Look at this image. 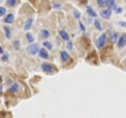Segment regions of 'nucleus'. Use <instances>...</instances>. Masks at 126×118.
I'll list each match as a JSON object with an SVG mask.
<instances>
[{
	"instance_id": "nucleus-1",
	"label": "nucleus",
	"mask_w": 126,
	"mask_h": 118,
	"mask_svg": "<svg viewBox=\"0 0 126 118\" xmlns=\"http://www.w3.org/2000/svg\"><path fill=\"white\" fill-rule=\"evenodd\" d=\"M41 69L45 72V73H49V75L50 73H54V72H56V67L52 65V64H49V63H44L41 65Z\"/></svg>"
},
{
	"instance_id": "nucleus-2",
	"label": "nucleus",
	"mask_w": 126,
	"mask_h": 118,
	"mask_svg": "<svg viewBox=\"0 0 126 118\" xmlns=\"http://www.w3.org/2000/svg\"><path fill=\"white\" fill-rule=\"evenodd\" d=\"M106 41H107V34L99 35L98 39H96V48H98V49H103L104 45H106Z\"/></svg>"
},
{
	"instance_id": "nucleus-3",
	"label": "nucleus",
	"mask_w": 126,
	"mask_h": 118,
	"mask_svg": "<svg viewBox=\"0 0 126 118\" xmlns=\"http://www.w3.org/2000/svg\"><path fill=\"white\" fill-rule=\"evenodd\" d=\"M39 49L41 48L38 46L37 44H34V42H31L30 45H29V48H27V52H29V54H38V52H39Z\"/></svg>"
},
{
	"instance_id": "nucleus-4",
	"label": "nucleus",
	"mask_w": 126,
	"mask_h": 118,
	"mask_svg": "<svg viewBox=\"0 0 126 118\" xmlns=\"http://www.w3.org/2000/svg\"><path fill=\"white\" fill-rule=\"evenodd\" d=\"M117 42H118V49H122V48L126 45V34H123V35L118 37Z\"/></svg>"
},
{
	"instance_id": "nucleus-5",
	"label": "nucleus",
	"mask_w": 126,
	"mask_h": 118,
	"mask_svg": "<svg viewBox=\"0 0 126 118\" xmlns=\"http://www.w3.org/2000/svg\"><path fill=\"white\" fill-rule=\"evenodd\" d=\"M38 56L42 58V60H47V58H49V53H47V49H46V48H42V49H39Z\"/></svg>"
},
{
	"instance_id": "nucleus-6",
	"label": "nucleus",
	"mask_w": 126,
	"mask_h": 118,
	"mask_svg": "<svg viewBox=\"0 0 126 118\" xmlns=\"http://www.w3.org/2000/svg\"><path fill=\"white\" fill-rule=\"evenodd\" d=\"M111 12H112L111 8L102 10V11H100V17L103 18V19H110V17H111Z\"/></svg>"
},
{
	"instance_id": "nucleus-7",
	"label": "nucleus",
	"mask_w": 126,
	"mask_h": 118,
	"mask_svg": "<svg viewBox=\"0 0 126 118\" xmlns=\"http://www.w3.org/2000/svg\"><path fill=\"white\" fill-rule=\"evenodd\" d=\"M19 90H20V84H19V83H14V84L8 88L10 94H15V92H18Z\"/></svg>"
},
{
	"instance_id": "nucleus-8",
	"label": "nucleus",
	"mask_w": 126,
	"mask_h": 118,
	"mask_svg": "<svg viewBox=\"0 0 126 118\" xmlns=\"http://www.w3.org/2000/svg\"><path fill=\"white\" fill-rule=\"evenodd\" d=\"M60 56H61V61H63V63H68L69 61V54H68V52H66V50H61V53H60Z\"/></svg>"
},
{
	"instance_id": "nucleus-9",
	"label": "nucleus",
	"mask_w": 126,
	"mask_h": 118,
	"mask_svg": "<svg viewBox=\"0 0 126 118\" xmlns=\"http://www.w3.org/2000/svg\"><path fill=\"white\" fill-rule=\"evenodd\" d=\"M33 22H34V19H33V18H27V20H26V22H25V26H23V29H25V30L26 31H27V30H30V29H31V26H33Z\"/></svg>"
},
{
	"instance_id": "nucleus-10",
	"label": "nucleus",
	"mask_w": 126,
	"mask_h": 118,
	"mask_svg": "<svg viewBox=\"0 0 126 118\" xmlns=\"http://www.w3.org/2000/svg\"><path fill=\"white\" fill-rule=\"evenodd\" d=\"M39 37H41L42 39H47L50 37V31L47 30V29H42L41 33H39Z\"/></svg>"
},
{
	"instance_id": "nucleus-11",
	"label": "nucleus",
	"mask_w": 126,
	"mask_h": 118,
	"mask_svg": "<svg viewBox=\"0 0 126 118\" xmlns=\"http://www.w3.org/2000/svg\"><path fill=\"white\" fill-rule=\"evenodd\" d=\"M14 19H15V15L14 14H7L6 17H4V23H12L14 22Z\"/></svg>"
},
{
	"instance_id": "nucleus-12",
	"label": "nucleus",
	"mask_w": 126,
	"mask_h": 118,
	"mask_svg": "<svg viewBox=\"0 0 126 118\" xmlns=\"http://www.w3.org/2000/svg\"><path fill=\"white\" fill-rule=\"evenodd\" d=\"M85 11H87V14L90 15L91 18H96V12H95V10H94L91 6H87V7H85Z\"/></svg>"
},
{
	"instance_id": "nucleus-13",
	"label": "nucleus",
	"mask_w": 126,
	"mask_h": 118,
	"mask_svg": "<svg viewBox=\"0 0 126 118\" xmlns=\"http://www.w3.org/2000/svg\"><path fill=\"white\" fill-rule=\"evenodd\" d=\"M58 33H60V37L64 39V41H68V39H69V34L66 33V31L64 30V29H61V30L58 31Z\"/></svg>"
},
{
	"instance_id": "nucleus-14",
	"label": "nucleus",
	"mask_w": 126,
	"mask_h": 118,
	"mask_svg": "<svg viewBox=\"0 0 126 118\" xmlns=\"http://www.w3.org/2000/svg\"><path fill=\"white\" fill-rule=\"evenodd\" d=\"M3 30H4V33H6V38L7 39L11 38V29H10L8 26H3Z\"/></svg>"
},
{
	"instance_id": "nucleus-15",
	"label": "nucleus",
	"mask_w": 126,
	"mask_h": 118,
	"mask_svg": "<svg viewBox=\"0 0 126 118\" xmlns=\"http://www.w3.org/2000/svg\"><path fill=\"white\" fill-rule=\"evenodd\" d=\"M118 37H119V35H118L117 31H112V33H111V37H110V41H111V42H117Z\"/></svg>"
},
{
	"instance_id": "nucleus-16",
	"label": "nucleus",
	"mask_w": 126,
	"mask_h": 118,
	"mask_svg": "<svg viewBox=\"0 0 126 118\" xmlns=\"http://www.w3.org/2000/svg\"><path fill=\"white\" fill-rule=\"evenodd\" d=\"M112 11H114L115 12V14H121V12H122L123 11V10H122V7H119V6H117V4H114V7H112Z\"/></svg>"
},
{
	"instance_id": "nucleus-17",
	"label": "nucleus",
	"mask_w": 126,
	"mask_h": 118,
	"mask_svg": "<svg viewBox=\"0 0 126 118\" xmlns=\"http://www.w3.org/2000/svg\"><path fill=\"white\" fill-rule=\"evenodd\" d=\"M94 25H95V27H96V30H103V26H102V23L99 22L98 19H95V22H94Z\"/></svg>"
},
{
	"instance_id": "nucleus-18",
	"label": "nucleus",
	"mask_w": 126,
	"mask_h": 118,
	"mask_svg": "<svg viewBox=\"0 0 126 118\" xmlns=\"http://www.w3.org/2000/svg\"><path fill=\"white\" fill-rule=\"evenodd\" d=\"M44 48H46V49L49 50V49H52V48H53V45L50 44V42L47 41V39H44Z\"/></svg>"
},
{
	"instance_id": "nucleus-19",
	"label": "nucleus",
	"mask_w": 126,
	"mask_h": 118,
	"mask_svg": "<svg viewBox=\"0 0 126 118\" xmlns=\"http://www.w3.org/2000/svg\"><path fill=\"white\" fill-rule=\"evenodd\" d=\"M12 46H14L15 50H19V49H20V41H19V39H16V41L12 44Z\"/></svg>"
},
{
	"instance_id": "nucleus-20",
	"label": "nucleus",
	"mask_w": 126,
	"mask_h": 118,
	"mask_svg": "<svg viewBox=\"0 0 126 118\" xmlns=\"http://www.w3.org/2000/svg\"><path fill=\"white\" fill-rule=\"evenodd\" d=\"M115 4V0H106V6L109 7V8H112Z\"/></svg>"
},
{
	"instance_id": "nucleus-21",
	"label": "nucleus",
	"mask_w": 126,
	"mask_h": 118,
	"mask_svg": "<svg viewBox=\"0 0 126 118\" xmlns=\"http://www.w3.org/2000/svg\"><path fill=\"white\" fill-rule=\"evenodd\" d=\"M18 3V0H7V4H8V7H15Z\"/></svg>"
},
{
	"instance_id": "nucleus-22",
	"label": "nucleus",
	"mask_w": 126,
	"mask_h": 118,
	"mask_svg": "<svg viewBox=\"0 0 126 118\" xmlns=\"http://www.w3.org/2000/svg\"><path fill=\"white\" fill-rule=\"evenodd\" d=\"M26 37H27V41L30 42V44H31V42H34V35H33V34L27 33V34H26Z\"/></svg>"
},
{
	"instance_id": "nucleus-23",
	"label": "nucleus",
	"mask_w": 126,
	"mask_h": 118,
	"mask_svg": "<svg viewBox=\"0 0 126 118\" xmlns=\"http://www.w3.org/2000/svg\"><path fill=\"white\" fill-rule=\"evenodd\" d=\"M96 1H98V6L99 7H102V8L106 7V0H96Z\"/></svg>"
},
{
	"instance_id": "nucleus-24",
	"label": "nucleus",
	"mask_w": 126,
	"mask_h": 118,
	"mask_svg": "<svg viewBox=\"0 0 126 118\" xmlns=\"http://www.w3.org/2000/svg\"><path fill=\"white\" fill-rule=\"evenodd\" d=\"M66 48H68L69 50H72V49H73V44H72V41H69V39L66 41Z\"/></svg>"
},
{
	"instance_id": "nucleus-25",
	"label": "nucleus",
	"mask_w": 126,
	"mask_h": 118,
	"mask_svg": "<svg viewBox=\"0 0 126 118\" xmlns=\"http://www.w3.org/2000/svg\"><path fill=\"white\" fill-rule=\"evenodd\" d=\"M6 7H0V17H4L6 15Z\"/></svg>"
},
{
	"instance_id": "nucleus-26",
	"label": "nucleus",
	"mask_w": 126,
	"mask_h": 118,
	"mask_svg": "<svg viewBox=\"0 0 126 118\" xmlns=\"http://www.w3.org/2000/svg\"><path fill=\"white\" fill-rule=\"evenodd\" d=\"M1 60H3V61H7V60H8V54H7V53H1Z\"/></svg>"
},
{
	"instance_id": "nucleus-27",
	"label": "nucleus",
	"mask_w": 126,
	"mask_h": 118,
	"mask_svg": "<svg viewBox=\"0 0 126 118\" xmlns=\"http://www.w3.org/2000/svg\"><path fill=\"white\" fill-rule=\"evenodd\" d=\"M118 26H121V27H126V22L125 20H119V22H117Z\"/></svg>"
},
{
	"instance_id": "nucleus-28",
	"label": "nucleus",
	"mask_w": 126,
	"mask_h": 118,
	"mask_svg": "<svg viewBox=\"0 0 126 118\" xmlns=\"http://www.w3.org/2000/svg\"><path fill=\"white\" fill-rule=\"evenodd\" d=\"M73 15H75V18H76V19H80V12L77 11V10H73Z\"/></svg>"
},
{
	"instance_id": "nucleus-29",
	"label": "nucleus",
	"mask_w": 126,
	"mask_h": 118,
	"mask_svg": "<svg viewBox=\"0 0 126 118\" xmlns=\"http://www.w3.org/2000/svg\"><path fill=\"white\" fill-rule=\"evenodd\" d=\"M79 27H80V31H83V33H84V31H85V27H84V25H83L81 22L79 23Z\"/></svg>"
},
{
	"instance_id": "nucleus-30",
	"label": "nucleus",
	"mask_w": 126,
	"mask_h": 118,
	"mask_svg": "<svg viewBox=\"0 0 126 118\" xmlns=\"http://www.w3.org/2000/svg\"><path fill=\"white\" fill-rule=\"evenodd\" d=\"M53 8H56V10H60V8H61V4H58V3H54V4H53Z\"/></svg>"
},
{
	"instance_id": "nucleus-31",
	"label": "nucleus",
	"mask_w": 126,
	"mask_h": 118,
	"mask_svg": "<svg viewBox=\"0 0 126 118\" xmlns=\"http://www.w3.org/2000/svg\"><path fill=\"white\" fill-rule=\"evenodd\" d=\"M3 52H4V50H3V48L0 46V54H1V53H3Z\"/></svg>"
},
{
	"instance_id": "nucleus-32",
	"label": "nucleus",
	"mask_w": 126,
	"mask_h": 118,
	"mask_svg": "<svg viewBox=\"0 0 126 118\" xmlns=\"http://www.w3.org/2000/svg\"><path fill=\"white\" fill-rule=\"evenodd\" d=\"M1 91H3V88H1V85H0V94H1Z\"/></svg>"
},
{
	"instance_id": "nucleus-33",
	"label": "nucleus",
	"mask_w": 126,
	"mask_h": 118,
	"mask_svg": "<svg viewBox=\"0 0 126 118\" xmlns=\"http://www.w3.org/2000/svg\"><path fill=\"white\" fill-rule=\"evenodd\" d=\"M1 80H3V79H1V76H0V83H1Z\"/></svg>"
}]
</instances>
